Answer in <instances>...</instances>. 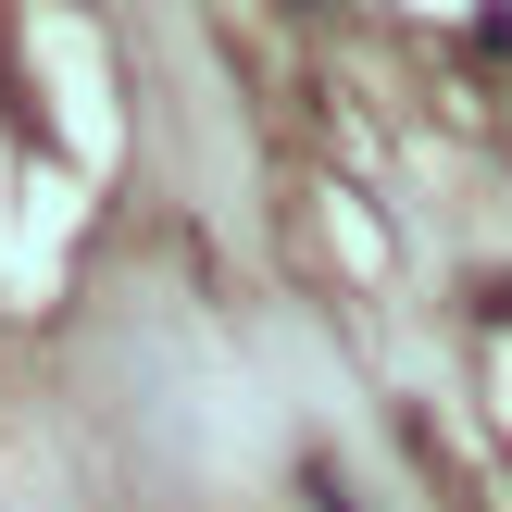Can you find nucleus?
Wrapping results in <instances>:
<instances>
[{"instance_id": "f257e3e1", "label": "nucleus", "mask_w": 512, "mask_h": 512, "mask_svg": "<svg viewBox=\"0 0 512 512\" xmlns=\"http://www.w3.org/2000/svg\"><path fill=\"white\" fill-rule=\"evenodd\" d=\"M300 488H313V512H363V500H350V488H338V475H325V463L300 475Z\"/></svg>"}, {"instance_id": "f03ea898", "label": "nucleus", "mask_w": 512, "mask_h": 512, "mask_svg": "<svg viewBox=\"0 0 512 512\" xmlns=\"http://www.w3.org/2000/svg\"><path fill=\"white\" fill-rule=\"evenodd\" d=\"M300 13H325V0H300Z\"/></svg>"}]
</instances>
